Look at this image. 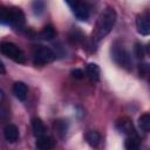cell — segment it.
Returning <instances> with one entry per match:
<instances>
[{
  "label": "cell",
  "instance_id": "cell-1",
  "mask_svg": "<svg viewBox=\"0 0 150 150\" xmlns=\"http://www.w3.org/2000/svg\"><path fill=\"white\" fill-rule=\"evenodd\" d=\"M117 20V14L116 11L111 7H107L101 12V14L97 18L96 25L93 30V41L98 42L101 41L104 36H107L111 29L114 28L115 23Z\"/></svg>",
  "mask_w": 150,
  "mask_h": 150
},
{
  "label": "cell",
  "instance_id": "cell-2",
  "mask_svg": "<svg viewBox=\"0 0 150 150\" xmlns=\"http://www.w3.org/2000/svg\"><path fill=\"white\" fill-rule=\"evenodd\" d=\"M110 54H111V59L114 60V62L127 69V70H130L131 67H132V61H131V56L129 54V52L127 50V48L118 41L114 42L111 45V48H110Z\"/></svg>",
  "mask_w": 150,
  "mask_h": 150
},
{
  "label": "cell",
  "instance_id": "cell-3",
  "mask_svg": "<svg viewBox=\"0 0 150 150\" xmlns=\"http://www.w3.org/2000/svg\"><path fill=\"white\" fill-rule=\"evenodd\" d=\"M55 59L54 52L46 46H36L33 50V63L35 66H46Z\"/></svg>",
  "mask_w": 150,
  "mask_h": 150
},
{
  "label": "cell",
  "instance_id": "cell-4",
  "mask_svg": "<svg viewBox=\"0 0 150 150\" xmlns=\"http://www.w3.org/2000/svg\"><path fill=\"white\" fill-rule=\"evenodd\" d=\"M0 52L9 57L11 60L18 62V63H25L26 62V55L25 53L14 43L12 42H2L0 45Z\"/></svg>",
  "mask_w": 150,
  "mask_h": 150
},
{
  "label": "cell",
  "instance_id": "cell-5",
  "mask_svg": "<svg viewBox=\"0 0 150 150\" xmlns=\"http://www.w3.org/2000/svg\"><path fill=\"white\" fill-rule=\"evenodd\" d=\"M75 16L80 21H87L89 18V7L83 0H64Z\"/></svg>",
  "mask_w": 150,
  "mask_h": 150
},
{
  "label": "cell",
  "instance_id": "cell-6",
  "mask_svg": "<svg viewBox=\"0 0 150 150\" xmlns=\"http://www.w3.org/2000/svg\"><path fill=\"white\" fill-rule=\"evenodd\" d=\"M136 27H137V32L141 35H149L150 34V23H149V16L148 14H141L136 18Z\"/></svg>",
  "mask_w": 150,
  "mask_h": 150
},
{
  "label": "cell",
  "instance_id": "cell-7",
  "mask_svg": "<svg viewBox=\"0 0 150 150\" xmlns=\"http://www.w3.org/2000/svg\"><path fill=\"white\" fill-rule=\"evenodd\" d=\"M12 8V22L11 26L14 28H21L23 27L25 22H26V18L23 12L18 8V7H11Z\"/></svg>",
  "mask_w": 150,
  "mask_h": 150
},
{
  "label": "cell",
  "instance_id": "cell-8",
  "mask_svg": "<svg viewBox=\"0 0 150 150\" xmlns=\"http://www.w3.org/2000/svg\"><path fill=\"white\" fill-rule=\"evenodd\" d=\"M116 127L120 131H122L123 134H127L128 136L130 135H136L135 132V129H134V125H132V122L130 118L128 117H123L121 118L120 121H117L116 123Z\"/></svg>",
  "mask_w": 150,
  "mask_h": 150
},
{
  "label": "cell",
  "instance_id": "cell-9",
  "mask_svg": "<svg viewBox=\"0 0 150 150\" xmlns=\"http://www.w3.org/2000/svg\"><path fill=\"white\" fill-rule=\"evenodd\" d=\"M4 136L8 143H15L19 138V129L14 124H7L4 129Z\"/></svg>",
  "mask_w": 150,
  "mask_h": 150
},
{
  "label": "cell",
  "instance_id": "cell-10",
  "mask_svg": "<svg viewBox=\"0 0 150 150\" xmlns=\"http://www.w3.org/2000/svg\"><path fill=\"white\" fill-rule=\"evenodd\" d=\"M13 94L14 96L20 100V101H25L27 98V94H28V88L27 86L21 82V81H18L13 84Z\"/></svg>",
  "mask_w": 150,
  "mask_h": 150
},
{
  "label": "cell",
  "instance_id": "cell-11",
  "mask_svg": "<svg viewBox=\"0 0 150 150\" xmlns=\"http://www.w3.org/2000/svg\"><path fill=\"white\" fill-rule=\"evenodd\" d=\"M35 146L38 149H41V150H50L55 146V141L50 137V136H40L38 137V141L35 143Z\"/></svg>",
  "mask_w": 150,
  "mask_h": 150
},
{
  "label": "cell",
  "instance_id": "cell-12",
  "mask_svg": "<svg viewBox=\"0 0 150 150\" xmlns=\"http://www.w3.org/2000/svg\"><path fill=\"white\" fill-rule=\"evenodd\" d=\"M101 69L96 63H88L86 66V75L94 82H97L100 80Z\"/></svg>",
  "mask_w": 150,
  "mask_h": 150
},
{
  "label": "cell",
  "instance_id": "cell-13",
  "mask_svg": "<svg viewBox=\"0 0 150 150\" xmlns=\"http://www.w3.org/2000/svg\"><path fill=\"white\" fill-rule=\"evenodd\" d=\"M32 129H33V134L35 137H40V136L46 135V127L42 123V121L38 117L32 118Z\"/></svg>",
  "mask_w": 150,
  "mask_h": 150
},
{
  "label": "cell",
  "instance_id": "cell-14",
  "mask_svg": "<svg viewBox=\"0 0 150 150\" xmlns=\"http://www.w3.org/2000/svg\"><path fill=\"white\" fill-rule=\"evenodd\" d=\"M12 22V8L6 6H0V23L11 26Z\"/></svg>",
  "mask_w": 150,
  "mask_h": 150
},
{
  "label": "cell",
  "instance_id": "cell-15",
  "mask_svg": "<svg viewBox=\"0 0 150 150\" xmlns=\"http://www.w3.org/2000/svg\"><path fill=\"white\" fill-rule=\"evenodd\" d=\"M139 143H141V141H139L137 135H130V136H128L125 138L124 146L128 150H136V149L139 148Z\"/></svg>",
  "mask_w": 150,
  "mask_h": 150
},
{
  "label": "cell",
  "instance_id": "cell-16",
  "mask_svg": "<svg viewBox=\"0 0 150 150\" xmlns=\"http://www.w3.org/2000/svg\"><path fill=\"white\" fill-rule=\"evenodd\" d=\"M86 141L88 142V144L90 146H94L95 148V146H97L101 143V135L97 131H94V130L88 131L86 134Z\"/></svg>",
  "mask_w": 150,
  "mask_h": 150
},
{
  "label": "cell",
  "instance_id": "cell-17",
  "mask_svg": "<svg viewBox=\"0 0 150 150\" xmlns=\"http://www.w3.org/2000/svg\"><path fill=\"white\" fill-rule=\"evenodd\" d=\"M40 36H41V39H43V40H46V41L53 40V39L55 38V29H54V27H53L52 25L45 26V27L42 28L41 33H40Z\"/></svg>",
  "mask_w": 150,
  "mask_h": 150
},
{
  "label": "cell",
  "instance_id": "cell-18",
  "mask_svg": "<svg viewBox=\"0 0 150 150\" xmlns=\"http://www.w3.org/2000/svg\"><path fill=\"white\" fill-rule=\"evenodd\" d=\"M138 127L144 132H149L150 131V115L148 112L141 115V117L138 118Z\"/></svg>",
  "mask_w": 150,
  "mask_h": 150
},
{
  "label": "cell",
  "instance_id": "cell-19",
  "mask_svg": "<svg viewBox=\"0 0 150 150\" xmlns=\"http://www.w3.org/2000/svg\"><path fill=\"white\" fill-rule=\"evenodd\" d=\"M32 9L35 15H40L45 11V1L43 0H34L32 2Z\"/></svg>",
  "mask_w": 150,
  "mask_h": 150
},
{
  "label": "cell",
  "instance_id": "cell-20",
  "mask_svg": "<svg viewBox=\"0 0 150 150\" xmlns=\"http://www.w3.org/2000/svg\"><path fill=\"white\" fill-rule=\"evenodd\" d=\"M69 38H70V40H71L73 42H82V41L84 40V35H83L82 32L79 30V29H73V32L70 33Z\"/></svg>",
  "mask_w": 150,
  "mask_h": 150
},
{
  "label": "cell",
  "instance_id": "cell-21",
  "mask_svg": "<svg viewBox=\"0 0 150 150\" xmlns=\"http://www.w3.org/2000/svg\"><path fill=\"white\" fill-rule=\"evenodd\" d=\"M134 53H135V56H136L138 60H142V59L144 57V54H145L143 45L139 43V42H136L135 46H134Z\"/></svg>",
  "mask_w": 150,
  "mask_h": 150
},
{
  "label": "cell",
  "instance_id": "cell-22",
  "mask_svg": "<svg viewBox=\"0 0 150 150\" xmlns=\"http://www.w3.org/2000/svg\"><path fill=\"white\" fill-rule=\"evenodd\" d=\"M55 130L60 134V136L62 137L63 136V134H66V130H67V128H66V125H64V123H62V127H61V121H57V122H55Z\"/></svg>",
  "mask_w": 150,
  "mask_h": 150
},
{
  "label": "cell",
  "instance_id": "cell-23",
  "mask_svg": "<svg viewBox=\"0 0 150 150\" xmlns=\"http://www.w3.org/2000/svg\"><path fill=\"white\" fill-rule=\"evenodd\" d=\"M70 75H71L74 79H76V80H81V79H83L84 73H83V70H82V69L76 68V69H73V70L70 71Z\"/></svg>",
  "mask_w": 150,
  "mask_h": 150
},
{
  "label": "cell",
  "instance_id": "cell-24",
  "mask_svg": "<svg viewBox=\"0 0 150 150\" xmlns=\"http://www.w3.org/2000/svg\"><path fill=\"white\" fill-rule=\"evenodd\" d=\"M0 74H6V69L2 62H0Z\"/></svg>",
  "mask_w": 150,
  "mask_h": 150
},
{
  "label": "cell",
  "instance_id": "cell-25",
  "mask_svg": "<svg viewBox=\"0 0 150 150\" xmlns=\"http://www.w3.org/2000/svg\"><path fill=\"white\" fill-rule=\"evenodd\" d=\"M2 98H4V95H2V91L0 90V104H1V102H2Z\"/></svg>",
  "mask_w": 150,
  "mask_h": 150
}]
</instances>
